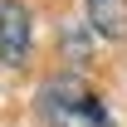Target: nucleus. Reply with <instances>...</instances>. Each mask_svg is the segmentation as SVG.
Listing matches in <instances>:
<instances>
[{
	"instance_id": "2",
	"label": "nucleus",
	"mask_w": 127,
	"mask_h": 127,
	"mask_svg": "<svg viewBox=\"0 0 127 127\" xmlns=\"http://www.w3.org/2000/svg\"><path fill=\"white\" fill-rule=\"evenodd\" d=\"M0 64L5 68H25L30 64V10L20 0L0 5Z\"/></svg>"
},
{
	"instance_id": "3",
	"label": "nucleus",
	"mask_w": 127,
	"mask_h": 127,
	"mask_svg": "<svg viewBox=\"0 0 127 127\" xmlns=\"http://www.w3.org/2000/svg\"><path fill=\"white\" fill-rule=\"evenodd\" d=\"M88 25L103 39H127V0H88Z\"/></svg>"
},
{
	"instance_id": "1",
	"label": "nucleus",
	"mask_w": 127,
	"mask_h": 127,
	"mask_svg": "<svg viewBox=\"0 0 127 127\" xmlns=\"http://www.w3.org/2000/svg\"><path fill=\"white\" fill-rule=\"evenodd\" d=\"M39 117L49 127H112L108 108L98 103V93L78 78H49L39 88Z\"/></svg>"
}]
</instances>
